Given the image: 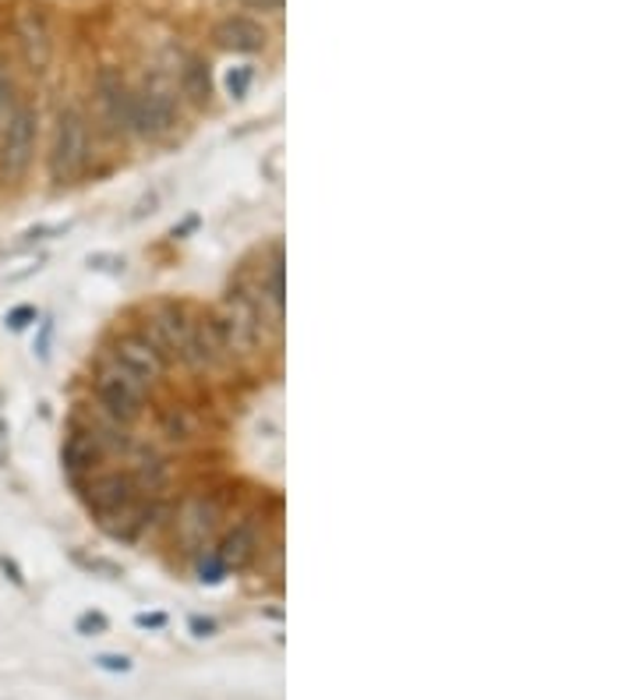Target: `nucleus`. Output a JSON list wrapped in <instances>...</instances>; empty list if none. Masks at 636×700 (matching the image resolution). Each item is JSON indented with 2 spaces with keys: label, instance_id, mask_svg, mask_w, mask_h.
Here are the masks:
<instances>
[{
  "label": "nucleus",
  "instance_id": "nucleus-1",
  "mask_svg": "<svg viewBox=\"0 0 636 700\" xmlns=\"http://www.w3.org/2000/svg\"><path fill=\"white\" fill-rule=\"evenodd\" d=\"M213 318L223 332V343H227L230 358H248L265 340L262 312L254 305V297L248 294V286H234V291L223 297V305L213 312Z\"/></svg>",
  "mask_w": 636,
  "mask_h": 700
},
{
  "label": "nucleus",
  "instance_id": "nucleus-2",
  "mask_svg": "<svg viewBox=\"0 0 636 700\" xmlns=\"http://www.w3.org/2000/svg\"><path fill=\"white\" fill-rule=\"evenodd\" d=\"M86 167H89V121L78 106H64L54 127L50 178L57 184H71L75 178H82Z\"/></svg>",
  "mask_w": 636,
  "mask_h": 700
},
{
  "label": "nucleus",
  "instance_id": "nucleus-3",
  "mask_svg": "<svg viewBox=\"0 0 636 700\" xmlns=\"http://www.w3.org/2000/svg\"><path fill=\"white\" fill-rule=\"evenodd\" d=\"M36 135H39L36 110L25 103L11 106L4 127H0V178L4 181L25 178L32 156H36Z\"/></svg>",
  "mask_w": 636,
  "mask_h": 700
},
{
  "label": "nucleus",
  "instance_id": "nucleus-4",
  "mask_svg": "<svg viewBox=\"0 0 636 700\" xmlns=\"http://www.w3.org/2000/svg\"><path fill=\"white\" fill-rule=\"evenodd\" d=\"M14 39H19V50L29 71L43 75L54 60V29L46 11L36 4H22L14 11Z\"/></svg>",
  "mask_w": 636,
  "mask_h": 700
},
{
  "label": "nucleus",
  "instance_id": "nucleus-5",
  "mask_svg": "<svg viewBox=\"0 0 636 700\" xmlns=\"http://www.w3.org/2000/svg\"><path fill=\"white\" fill-rule=\"evenodd\" d=\"M141 389L135 379H127L124 372H117L114 364L95 379V400H100V407L114 418L117 425H132L141 418V410H146V396H141Z\"/></svg>",
  "mask_w": 636,
  "mask_h": 700
},
{
  "label": "nucleus",
  "instance_id": "nucleus-6",
  "mask_svg": "<svg viewBox=\"0 0 636 700\" xmlns=\"http://www.w3.org/2000/svg\"><path fill=\"white\" fill-rule=\"evenodd\" d=\"M114 369L124 372L127 379H135L138 386H152V382L163 379L167 358L152 347L146 332H132V337H121L114 347Z\"/></svg>",
  "mask_w": 636,
  "mask_h": 700
},
{
  "label": "nucleus",
  "instance_id": "nucleus-7",
  "mask_svg": "<svg viewBox=\"0 0 636 700\" xmlns=\"http://www.w3.org/2000/svg\"><path fill=\"white\" fill-rule=\"evenodd\" d=\"M184 364H191V369H219V364L230 361V350L227 343H223V332L216 326L213 312L209 315H198L195 323H191V340H188V350H184Z\"/></svg>",
  "mask_w": 636,
  "mask_h": 700
},
{
  "label": "nucleus",
  "instance_id": "nucleus-8",
  "mask_svg": "<svg viewBox=\"0 0 636 700\" xmlns=\"http://www.w3.org/2000/svg\"><path fill=\"white\" fill-rule=\"evenodd\" d=\"M191 323H195V318H191L181 305H163L152 312L146 337L152 340V347L163 358H184L188 340H191Z\"/></svg>",
  "mask_w": 636,
  "mask_h": 700
},
{
  "label": "nucleus",
  "instance_id": "nucleus-9",
  "mask_svg": "<svg viewBox=\"0 0 636 700\" xmlns=\"http://www.w3.org/2000/svg\"><path fill=\"white\" fill-rule=\"evenodd\" d=\"M173 124H178V114H173V103L163 92L156 89L132 92V132L146 138H163L173 132Z\"/></svg>",
  "mask_w": 636,
  "mask_h": 700
},
{
  "label": "nucleus",
  "instance_id": "nucleus-10",
  "mask_svg": "<svg viewBox=\"0 0 636 700\" xmlns=\"http://www.w3.org/2000/svg\"><path fill=\"white\" fill-rule=\"evenodd\" d=\"M213 39L219 50H230V54H259L265 50L269 43V32L248 19V14H230V19H223L216 29H213Z\"/></svg>",
  "mask_w": 636,
  "mask_h": 700
},
{
  "label": "nucleus",
  "instance_id": "nucleus-11",
  "mask_svg": "<svg viewBox=\"0 0 636 700\" xmlns=\"http://www.w3.org/2000/svg\"><path fill=\"white\" fill-rule=\"evenodd\" d=\"M95 95H100V110H103V121L110 124V132H132V89L124 86V78L117 71L100 75Z\"/></svg>",
  "mask_w": 636,
  "mask_h": 700
},
{
  "label": "nucleus",
  "instance_id": "nucleus-12",
  "mask_svg": "<svg viewBox=\"0 0 636 700\" xmlns=\"http://www.w3.org/2000/svg\"><path fill=\"white\" fill-rule=\"evenodd\" d=\"M138 499V488L132 482V474H103V477H95V482L89 485L86 492V503L95 517H103V513H114V509H121L124 503H132Z\"/></svg>",
  "mask_w": 636,
  "mask_h": 700
},
{
  "label": "nucleus",
  "instance_id": "nucleus-13",
  "mask_svg": "<svg viewBox=\"0 0 636 700\" xmlns=\"http://www.w3.org/2000/svg\"><path fill=\"white\" fill-rule=\"evenodd\" d=\"M216 520H219V509H216L213 499H191L184 506L181 520H178L181 541H184L188 549H205V541H209Z\"/></svg>",
  "mask_w": 636,
  "mask_h": 700
},
{
  "label": "nucleus",
  "instance_id": "nucleus-14",
  "mask_svg": "<svg viewBox=\"0 0 636 700\" xmlns=\"http://www.w3.org/2000/svg\"><path fill=\"white\" fill-rule=\"evenodd\" d=\"M254 552H259V531H254V523L245 520V523H237V528L219 541V563L227 566V569H245L251 560H254Z\"/></svg>",
  "mask_w": 636,
  "mask_h": 700
},
{
  "label": "nucleus",
  "instance_id": "nucleus-15",
  "mask_svg": "<svg viewBox=\"0 0 636 700\" xmlns=\"http://www.w3.org/2000/svg\"><path fill=\"white\" fill-rule=\"evenodd\" d=\"M60 460H64V471H68L71 477L92 471L103 460L100 436L95 432H71L68 442H64V450H60Z\"/></svg>",
  "mask_w": 636,
  "mask_h": 700
},
{
  "label": "nucleus",
  "instance_id": "nucleus-16",
  "mask_svg": "<svg viewBox=\"0 0 636 700\" xmlns=\"http://www.w3.org/2000/svg\"><path fill=\"white\" fill-rule=\"evenodd\" d=\"M181 89L191 103L205 106L213 100V75H209V64L198 60V57H188L184 68H181Z\"/></svg>",
  "mask_w": 636,
  "mask_h": 700
},
{
  "label": "nucleus",
  "instance_id": "nucleus-17",
  "mask_svg": "<svg viewBox=\"0 0 636 700\" xmlns=\"http://www.w3.org/2000/svg\"><path fill=\"white\" fill-rule=\"evenodd\" d=\"M159 428H163V436L170 442H191L198 432L195 418H191L184 407H167L163 414H159Z\"/></svg>",
  "mask_w": 636,
  "mask_h": 700
},
{
  "label": "nucleus",
  "instance_id": "nucleus-18",
  "mask_svg": "<svg viewBox=\"0 0 636 700\" xmlns=\"http://www.w3.org/2000/svg\"><path fill=\"white\" fill-rule=\"evenodd\" d=\"M75 563L89 569V573H100L103 580H117L121 577V566L117 563H110V560H100V555H82V552H75Z\"/></svg>",
  "mask_w": 636,
  "mask_h": 700
},
{
  "label": "nucleus",
  "instance_id": "nucleus-19",
  "mask_svg": "<svg viewBox=\"0 0 636 700\" xmlns=\"http://www.w3.org/2000/svg\"><path fill=\"white\" fill-rule=\"evenodd\" d=\"M78 633H82V636H100V633H106V616L103 612H86V616H78Z\"/></svg>",
  "mask_w": 636,
  "mask_h": 700
},
{
  "label": "nucleus",
  "instance_id": "nucleus-20",
  "mask_svg": "<svg viewBox=\"0 0 636 700\" xmlns=\"http://www.w3.org/2000/svg\"><path fill=\"white\" fill-rule=\"evenodd\" d=\"M227 86H230V95H234V100H245V92H248V86H251V71H248V68L230 71Z\"/></svg>",
  "mask_w": 636,
  "mask_h": 700
},
{
  "label": "nucleus",
  "instance_id": "nucleus-21",
  "mask_svg": "<svg viewBox=\"0 0 636 700\" xmlns=\"http://www.w3.org/2000/svg\"><path fill=\"white\" fill-rule=\"evenodd\" d=\"M223 569H227V566L219 563V555H209V560H205V555H202V560H198V573H202V580H209V584H216V580L223 577Z\"/></svg>",
  "mask_w": 636,
  "mask_h": 700
},
{
  "label": "nucleus",
  "instance_id": "nucleus-22",
  "mask_svg": "<svg viewBox=\"0 0 636 700\" xmlns=\"http://www.w3.org/2000/svg\"><path fill=\"white\" fill-rule=\"evenodd\" d=\"M95 665L106 668V673H127V668H132V658H127V655H100V658H95Z\"/></svg>",
  "mask_w": 636,
  "mask_h": 700
},
{
  "label": "nucleus",
  "instance_id": "nucleus-23",
  "mask_svg": "<svg viewBox=\"0 0 636 700\" xmlns=\"http://www.w3.org/2000/svg\"><path fill=\"white\" fill-rule=\"evenodd\" d=\"M29 323H36V308H29V305L14 308V312L8 315V326H11V329H25Z\"/></svg>",
  "mask_w": 636,
  "mask_h": 700
},
{
  "label": "nucleus",
  "instance_id": "nucleus-24",
  "mask_svg": "<svg viewBox=\"0 0 636 700\" xmlns=\"http://www.w3.org/2000/svg\"><path fill=\"white\" fill-rule=\"evenodd\" d=\"M135 623L141 626V630H163L167 626V616L163 612H141V616H135Z\"/></svg>",
  "mask_w": 636,
  "mask_h": 700
},
{
  "label": "nucleus",
  "instance_id": "nucleus-25",
  "mask_svg": "<svg viewBox=\"0 0 636 700\" xmlns=\"http://www.w3.org/2000/svg\"><path fill=\"white\" fill-rule=\"evenodd\" d=\"M191 630H195V636H213L216 633V623H213V619L191 616Z\"/></svg>",
  "mask_w": 636,
  "mask_h": 700
},
{
  "label": "nucleus",
  "instance_id": "nucleus-26",
  "mask_svg": "<svg viewBox=\"0 0 636 700\" xmlns=\"http://www.w3.org/2000/svg\"><path fill=\"white\" fill-rule=\"evenodd\" d=\"M0 569H4V573H11V580H14V584H22V573H19V566H14V563L0 560Z\"/></svg>",
  "mask_w": 636,
  "mask_h": 700
}]
</instances>
